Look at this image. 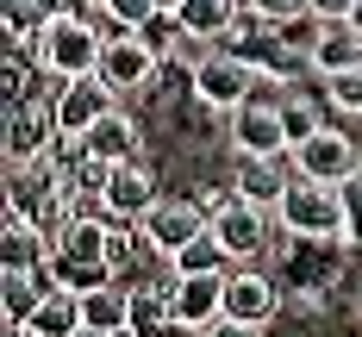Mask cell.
Segmentation results:
<instances>
[{
	"instance_id": "obj_1",
	"label": "cell",
	"mask_w": 362,
	"mask_h": 337,
	"mask_svg": "<svg viewBox=\"0 0 362 337\" xmlns=\"http://www.w3.org/2000/svg\"><path fill=\"white\" fill-rule=\"evenodd\" d=\"M107 231L112 225H100L94 213H75L57 237H50V256H44V268H50V281H63V288H100L112 275L107 262Z\"/></svg>"
},
{
	"instance_id": "obj_2",
	"label": "cell",
	"mask_w": 362,
	"mask_h": 337,
	"mask_svg": "<svg viewBox=\"0 0 362 337\" xmlns=\"http://www.w3.org/2000/svg\"><path fill=\"white\" fill-rule=\"evenodd\" d=\"M100 50H107V37L94 32V6L88 13H57L44 37H37V63L50 81H75V75H100Z\"/></svg>"
},
{
	"instance_id": "obj_3",
	"label": "cell",
	"mask_w": 362,
	"mask_h": 337,
	"mask_svg": "<svg viewBox=\"0 0 362 337\" xmlns=\"http://www.w3.org/2000/svg\"><path fill=\"white\" fill-rule=\"evenodd\" d=\"M275 219L288 225L293 237H344L350 231V206H344V187L293 175L281 187V200H275Z\"/></svg>"
},
{
	"instance_id": "obj_4",
	"label": "cell",
	"mask_w": 362,
	"mask_h": 337,
	"mask_svg": "<svg viewBox=\"0 0 362 337\" xmlns=\"http://www.w3.org/2000/svg\"><path fill=\"white\" fill-rule=\"evenodd\" d=\"M250 88H256V69L238 50H213V57L194 63V94H200V107H213V112H238L250 100Z\"/></svg>"
},
{
	"instance_id": "obj_5",
	"label": "cell",
	"mask_w": 362,
	"mask_h": 337,
	"mask_svg": "<svg viewBox=\"0 0 362 337\" xmlns=\"http://www.w3.org/2000/svg\"><path fill=\"white\" fill-rule=\"evenodd\" d=\"M293 175H313V182L344 187L350 175H362V156H356V144H350L337 125H319L306 144H293Z\"/></svg>"
},
{
	"instance_id": "obj_6",
	"label": "cell",
	"mask_w": 362,
	"mask_h": 337,
	"mask_svg": "<svg viewBox=\"0 0 362 337\" xmlns=\"http://www.w3.org/2000/svg\"><path fill=\"white\" fill-rule=\"evenodd\" d=\"M112 100H119V94H112L100 75H75V81H57V88H50L57 131H63V138H88V125H94V119H107Z\"/></svg>"
},
{
	"instance_id": "obj_7",
	"label": "cell",
	"mask_w": 362,
	"mask_h": 337,
	"mask_svg": "<svg viewBox=\"0 0 362 337\" xmlns=\"http://www.w3.org/2000/svg\"><path fill=\"white\" fill-rule=\"evenodd\" d=\"M50 138L57 131V107H32V100H6V162L13 169H32L50 156Z\"/></svg>"
},
{
	"instance_id": "obj_8",
	"label": "cell",
	"mask_w": 362,
	"mask_h": 337,
	"mask_svg": "<svg viewBox=\"0 0 362 337\" xmlns=\"http://www.w3.org/2000/svg\"><path fill=\"white\" fill-rule=\"evenodd\" d=\"M156 69H163V57H156L138 32L107 37V50H100V81H107L112 94H138V88H150Z\"/></svg>"
},
{
	"instance_id": "obj_9",
	"label": "cell",
	"mask_w": 362,
	"mask_h": 337,
	"mask_svg": "<svg viewBox=\"0 0 362 337\" xmlns=\"http://www.w3.org/2000/svg\"><path fill=\"white\" fill-rule=\"evenodd\" d=\"M231 144H238V156H281V150L293 144L288 138V112L250 94L244 107L231 112Z\"/></svg>"
},
{
	"instance_id": "obj_10",
	"label": "cell",
	"mask_w": 362,
	"mask_h": 337,
	"mask_svg": "<svg viewBox=\"0 0 362 337\" xmlns=\"http://www.w3.org/2000/svg\"><path fill=\"white\" fill-rule=\"evenodd\" d=\"M138 225H144V237H150L156 256H175V250H187V244L206 231V213H200V200H156Z\"/></svg>"
},
{
	"instance_id": "obj_11",
	"label": "cell",
	"mask_w": 362,
	"mask_h": 337,
	"mask_svg": "<svg viewBox=\"0 0 362 337\" xmlns=\"http://www.w3.org/2000/svg\"><path fill=\"white\" fill-rule=\"evenodd\" d=\"M206 225H213L218 244L231 250V262H250L256 250H262V237H269V213H262L256 200H244V194H231V200H225Z\"/></svg>"
},
{
	"instance_id": "obj_12",
	"label": "cell",
	"mask_w": 362,
	"mask_h": 337,
	"mask_svg": "<svg viewBox=\"0 0 362 337\" xmlns=\"http://www.w3.org/2000/svg\"><path fill=\"white\" fill-rule=\"evenodd\" d=\"M156 200H163V194H156V175H150L144 156L112 162V175H107V219H144Z\"/></svg>"
},
{
	"instance_id": "obj_13",
	"label": "cell",
	"mask_w": 362,
	"mask_h": 337,
	"mask_svg": "<svg viewBox=\"0 0 362 337\" xmlns=\"http://www.w3.org/2000/svg\"><path fill=\"white\" fill-rule=\"evenodd\" d=\"M125 331L132 337H181L175 312V281H150V288H132V319H125Z\"/></svg>"
},
{
	"instance_id": "obj_14",
	"label": "cell",
	"mask_w": 362,
	"mask_h": 337,
	"mask_svg": "<svg viewBox=\"0 0 362 337\" xmlns=\"http://www.w3.org/2000/svg\"><path fill=\"white\" fill-rule=\"evenodd\" d=\"M275 312V281L256 275V268H225V319H250V325H269Z\"/></svg>"
},
{
	"instance_id": "obj_15",
	"label": "cell",
	"mask_w": 362,
	"mask_h": 337,
	"mask_svg": "<svg viewBox=\"0 0 362 337\" xmlns=\"http://www.w3.org/2000/svg\"><path fill=\"white\" fill-rule=\"evenodd\" d=\"M175 312L187 331H206L225 319V275H175Z\"/></svg>"
},
{
	"instance_id": "obj_16",
	"label": "cell",
	"mask_w": 362,
	"mask_h": 337,
	"mask_svg": "<svg viewBox=\"0 0 362 337\" xmlns=\"http://www.w3.org/2000/svg\"><path fill=\"white\" fill-rule=\"evenodd\" d=\"M81 325H88L81 288H63V281H50V288H44V300H37V312H32V325H25V331H32V337H75Z\"/></svg>"
},
{
	"instance_id": "obj_17",
	"label": "cell",
	"mask_w": 362,
	"mask_h": 337,
	"mask_svg": "<svg viewBox=\"0 0 362 337\" xmlns=\"http://www.w3.org/2000/svg\"><path fill=\"white\" fill-rule=\"evenodd\" d=\"M313 69L319 75H344V69H362V32L350 25V19H331L325 32L313 37Z\"/></svg>"
},
{
	"instance_id": "obj_18",
	"label": "cell",
	"mask_w": 362,
	"mask_h": 337,
	"mask_svg": "<svg viewBox=\"0 0 362 337\" xmlns=\"http://www.w3.org/2000/svg\"><path fill=\"white\" fill-rule=\"evenodd\" d=\"M81 150H88V156H100V162H132V156H138V125L112 107L107 119H94V125H88Z\"/></svg>"
},
{
	"instance_id": "obj_19",
	"label": "cell",
	"mask_w": 362,
	"mask_h": 337,
	"mask_svg": "<svg viewBox=\"0 0 362 337\" xmlns=\"http://www.w3.org/2000/svg\"><path fill=\"white\" fill-rule=\"evenodd\" d=\"M169 262H175V275H225V268H231V250L218 244V237H213V225H206V231H200L187 250H175Z\"/></svg>"
},
{
	"instance_id": "obj_20",
	"label": "cell",
	"mask_w": 362,
	"mask_h": 337,
	"mask_svg": "<svg viewBox=\"0 0 362 337\" xmlns=\"http://www.w3.org/2000/svg\"><path fill=\"white\" fill-rule=\"evenodd\" d=\"M81 306H88V325H100V331H125V319H132V288H88L81 294Z\"/></svg>"
},
{
	"instance_id": "obj_21",
	"label": "cell",
	"mask_w": 362,
	"mask_h": 337,
	"mask_svg": "<svg viewBox=\"0 0 362 337\" xmlns=\"http://www.w3.org/2000/svg\"><path fill=\"white\" fill-rule=\"evenodd\" d=\"M231 19H238L231 0H181V25H187V37H225Z\"/></svg>"
},
{
	"instance_id": "obj_22",
	"label": "cell",
	"mask_w": 362,
	"mask_h": 337,
	"mask_svg": "<svg viewBox=\"0 0 362 337\" xmlns=\"http://www.w3.org/2000/svg\"><path fill=\"white\" fill-rule=\"evenodd\" d=\"M281 175H275V156H244V182H238V194L244 200H256V206H275L281 200Z\"/></svg>"
},
{
	"instance_id": "obj_23",
	"label": "cell",
	"mask_w": 362,
	"mask_h": 337,
	"mask_svg": "<svg viewBox=\"0 0 362 337\" xmlns=\"http://www.w3.org/2000/svg\"><path fill=\"white\" fill-rule=\"evenodd\" d=\"M138 37H144L156 57H169V50H175V37H187V25H181V13H163V6H156L144 25H138Z\"/></svg>"
},
{
	"instance_id": "obj_24",
	"label": "cell",
	"mask_w": 362,
	"mask_h": 337,
	"mask_svg": "<svg viewBox=\"0 0 362 337\" xmlns=\"http://www.w3.org/2000/svg\"><path fill=\"white\" fill-rule=\"evenodd\" d=\"M32 94V63H25V44H6V100H25Z\"/></svg>"
},
{
	"instance_id": "obj_25",
	"label": "cell",
	"mask_w": 362,
	"mask_h": 337,
	"mask_svg": "<svg viewBox=\"0 0 362 337\" xmlns=\"http://www.w3.org/2000/svg\"><path fill=\"white\" fill-rule=\"evenodd\" d=\"M262 13V25H293V19H313V0H250Z\"/></svg>"
},
{
	"instance_id": "obj_26",
	"label": "cell",
	"mask_w": 362,
	"mask_h": 337,
	"mask_svg": "<svg viewBox=\"0 0 362 337\" xmlns=\"http://www.w3.org/2000/svg\"><path fill=\"white\" fill-rule=\"evenodd\" d=\"M331 81V100L344 112H362V69H344V75H325Z\"/></svg>"
},
{
	"instance_id": "obj_27",
	"label": "cell",
	"mask_w": 362,
	"mask_h": 337,
	"mask_svg": "<svg viewBox=\"0 0 362 337\" xmlns=\"http://www.w3.org/2000/svg\"><path fill=\"white\" fill-rule=\"evenodd\" d=\"M100 6H107V13L119 19V25H125V32H138L150 13H156V0H100Z\"/></svg>"
},
{
	"instance_id": "obj_28",
	"label": "cell",
	"mask_w": 362,
	"mask_h": 337,
	"mask_svg": "<svg viewBox=\"0 0 362 337\" xmlns=\"http://www.w3.org/2000/svg\"><path fill=\"white\" fill-rule=\"evenodd\" d=\"M281 112H288V138H293V144H306V138L319 131V112L306 107V100H288Z\"/></svg>"
},
{
	"instance_id": "obj_29",
	"label": "cell",
	"mask_w": 362,
	"mask_h": 337,
	"mask_svg": "<svg viewBox=\"0 0 362 337\" xmlns=\"http://www.w3.org/2000/svg\"><path fill=\"white\" fill-rule=\"evenodd\" d=\"M200 337H262V325H250V319H213Z\"/></svg>"
},
{
	"instance_id": "obj_30",
	"label": "cell",
	"mask_w": 362,
	"mask_h": 337,
	"mask_svg": "<svg viewBox=\"0 0 362 337\" xmlns=\"http://www.w3.org/2000/svg\"><path fill=\"white\" fill-rule=\"evenodd\" d=\"M350 6H356V0H313V19H319V25H331V19H350Z\"/></svg>"
},
{
	"instance_id": "obj_31",
	"label": "cell",
	"mask_w": 362,
	"mask_h": 337,
	"mask_svg": "<svg viewBox=\"0 0 362 337\" xmlns=\"http://www.w3.org/2000/svg\"><path fill=\"white\" fill-rule=\"evenodd\" d=\"M75 337H132V331H100V325H81Z\"/></svg>"
},
{
	"instance_id": "obj_32",
	"label": "cell",
	"mask_w": 362,
	"mask_h": 337,
	"mask_svg": "<svg viewBox=\"0 0 362 337\" xmlns=\"http://www.w3.org/2000/svg\"><path fill=\"white\" fill-rule=\"evenodd\" d=\"M350 25H356V32H362V0H356V6H350Z\"/></svg>"
},
{
	"instance_id": "obj_33",
	"label": "cell",
	"mask_w": 362,
	"mask_h": 337,
	"mask_svg": "<svg viewBox=\"0 0 362 337\" xmlns=\"http://www.w3.org/2000/svg\"><path fill=\"white\" fill-rule=\"evenodd\" d=\"M156 6H163V13H181V0H156Z\"/></svg>"
}]
</instances>
